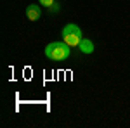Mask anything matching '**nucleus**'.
<instances>
[{
	"label": "nucleus",
	"mask_w": 130,
	"mask_h": 128,
	"mask_svg": "<svg viewBox=\"0 0 130 128\" xmlns=\"http://www.w3.org/2000/svg\"><path fill=\"white\" fill-rule=\"evenodd\" d=\"M38 2H40V5H45V7L54 5V0H38Z\"/></svg>",
	"instance_id": "39448f33"
},
{
	"label": "nucleus",
	"mask_w": 130,
	"mask_h": 128,
	"mask_svg": "<svg viewBox=\"0 0 130 128\" xmlns=\"http://www.w3.org/2000/svg\"><path fill=\"white\" fill-rule=\"evenodd\" d=\"M78 47H80V52H83V54H92L94 52V43L90 40H82Z\"/></svg>",
	"instance_id": "20e7f679"
},
{
	"label": "nucleus",
	"mask_w": 130,
	"mask_h": 128,
	"mask_svg": "<svg viewBox=\"0 0 130 128\" xmlns=\"http://www.w3.org/2000/svg\"><path fill=\"white\" fill-rule=\"evenodd\" d=\"M42 16V9L38 4H30L28 7H26V17L30 21H38Z\"/></svg>",
	"instance_id": "7ed1b4c3"
},
{
	"label": "nucleus",
	"mask_w": 130,
	"mask_h": 128,
	"mask_svg": "<svg viewBox=\"0 0 130 128\" xmlns=\"http://www.w3.org/2000/svg\"><path fill=\"white\" fill-rule=\"evenodd\" d=\"M45 56L52 61H66L70 57V45L66 42H52L45 47Z\"/></svg>",
	"instance_id": "f257e3e1"
},
{
	"label": "nucleus",
	"mask_w": 130,
	"mask_h": 128,
	"mask_svg": "<svg viewBox=\"0 0 130 128\" xmlns=\"http://www.w3.org/2000/svg\"><path fill=\"white\" fill-rule=\"evenodd\" d=\"M62 38H64V42H66L70 47H78L80 42L83 40L82 38V30L76 24L70 23V24H66V26L62 28Z\"/></svg>",
	"instance_id": "f03ea898"
}]
</instances>
